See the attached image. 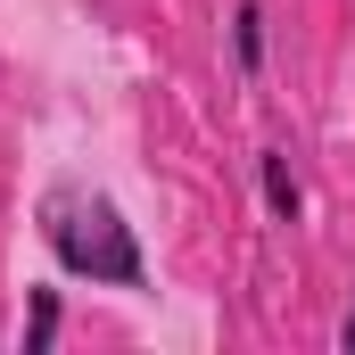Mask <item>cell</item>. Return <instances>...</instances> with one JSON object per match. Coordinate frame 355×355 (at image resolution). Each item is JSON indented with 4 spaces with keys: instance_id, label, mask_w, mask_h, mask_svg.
<instances>
[{
    "instance_id": "4",
    "label": "cell",
    "mask_w": 355,
    "mask_h": 355,
    "mask_svg": "<svg viewBox=\"0 0 355 355\" xmlns=\"http://www.w3.org/2000/svg\"><path fill=\"white\" fill-rule=\"evenodd\" d=\"M58 339V289H33V322H25V355H42Z\"/></svg>"
},
{
    "instance_id": "5",
    "label": "cell",
    "mask_w": 355,
    "mask_h": 355,
    "mask_svg": "<svg viewBox=\"0 0 355 355\" xmlns=\"http://www.w3.org/2000/svg\"><path fill=\"white\" fill-rule=\"evenodd\" d=\"M339 339H347V355H355V314H347V331H339Z\"/></svg>"
},
{
    "instance_id": "3",
    "label": "cell",
    "mask_w": 355,
    "mask_h": 355,
    "mask_svg": "<svg viewBox=\"0 0 355 355\" xmlns=\"http://www.w3.org/2000/svg\"><path fill=\"white\" fill-rule=\"evenodd\" d=\"M232 58H240V75L265 67V0H240V17H232Z\"/></svg>"
},
{
    "instance_id": "2",
    "label": "cell",
    "mask_w": 355,
    "mask_h": 355,
    "mask_svg": "<svg viewBox=\"0 0 355 355\" xmlns=\"http://www.w3.org/2000/svg\"><path fill=\"white\" fill-rule=\"evenodd\" d=\"M257 182H265L272 223H297V215H306V190H297V174H289V157H281V149H265V157H257Z\"/></svg>"
},
{
    "instance_id": "1",
    "label": "cell",
    "mask_w": 355,
    "mask_h": 355,
    "mask_svg": "<svg viewBox=\"0 0 355 355\" xmlns=\"http://www.w3.org/2000/svg\"><path fill=\"white\" fill-rule=\"evenodd\" d=\"M42 240H50V257L67 272H91V281H107V289H141V281H149L132 223H124L107 198L50 190V198H42Z\"/></svg>"
}]
</instances>
